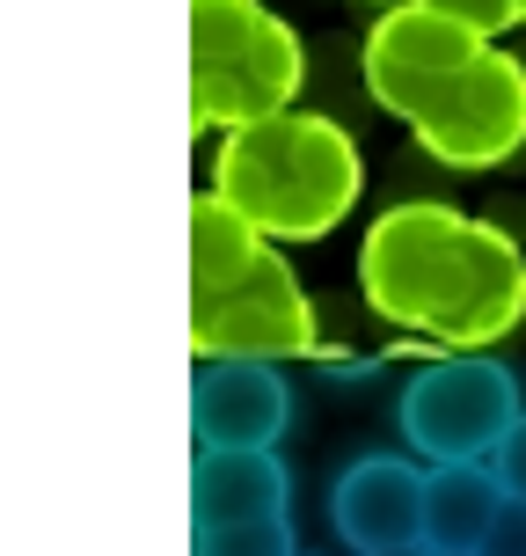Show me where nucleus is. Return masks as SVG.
Returning <instances> with one entry per match:
<instances>
[{
  "mask_svg": "<svg viewBox=\"0 0 526 556\" xmlns=\"http://www.w3.org/2000/svg\"><path fill=\"white\" fill-rule=\"evenodd\" d=\"M213 191L271 242L300 250L344 227L365 191V162L351 132L322 111H278L264 125H234L213 162Z\"/></svg>",
  "mask_w": 526,
  "mask_h": 556,
  "instance_id": "1",
  "label": "nucleus"
},
{
  "mask_svg": "<svg viewBox=\"0 0 526 556\" xmlns=\"http://www.w3.org/2000/svg\"><path fill=\"white\" fill-rule=\"evenodd\" d=\"M307 81L300 37L264 0H191V125L234 132L293 111Z\"/></svg>",
  "mask_w": 526,
  "mask_h": 556,
  "instance_id": "2",
  "label": "nucleus"
},
{
  "mask_svg": "<svg viewBox=\"0 0 526 556\" xmlns=\"http://www.w3.org/2000/svg\"><path fill=\"white\" fill-rule=\"evenodd\" d=\"M461 250H469V213H453L439 198H402L359 242V293L365 307L395 323V330L432 337L439 330L453 278H461Z\"/></svg>",
  "mask_w": 526,
  "mask_h": 556,
  "instance_id": "3",
  "label": "nucleus"
},
{
  "mask_svg": "<svg viewBox=\"0 0 526 556\" xmlns=\"http://www.w3.org/2000/svg\"><path fill=\"white\" fill-rule=\"evenodd\" d=\"M519 374L490 352H446V359H424L416 381L395 403V425H402V446L416 462H490L504 446V432L519 425Z\"/></svg>",
  "mask_w": 526,
  "mask_h": 556,
  "instance_id": "4",
  "label": "nucleus"
},
{
  "mask_svg": "<svg viewBox=\"0 0 526 556\" xmlns=\"http://www.w3.org/2000/svg\"><path fill=\"white\" fill-rule=\"evenodd\" d=\"M483 52H490V37H483L475 23L446 15V8H432V0H402V8H388L381 23L365 29L359 74H365V96H373L381 111L402 117V125H416Z\"/></svg>",
  "mask_w": 526,
  "mask_h": 556,
  "instance_id": "5",
  "label": "nucleus"
},
{
  "mask_svg": "<svg viewBox=\"0 0 526 556\" xmlns=\"http://www.w3.org/2000/svg\"><path fill=\"white\" fill-rule=\"evenodd\" d=\"M191 352L197 359H264V366H293V359H322V330L307 286L293 278L285 256H264L234 293L191 307Z\"/></svg>",
  "mask_w": 526,
  "mask_h": 556,
  "instance_id": "6",
  "label": "nucleus"
},
{
  "mask_svg": "<svg viewBox=\"0 0 526 556\" xmlns=\"http://www.w3.org/2000/svg\"><path fill=\"white\" fill-rule=\"evenodd\" d=\"M410 132H416V147H424L432 162H446V168L512 162V154L526 147V66L490 45L432 111L416 117Z\"/></svg>",
  "mask_w": 526,
  "mask_h": 556,
  "instance_id": "7",
  "label": "nucleus"
},
{
  "mask_svg": "<svg viewBox=\"0 0 526 556\" xmlns=\"http://www.w3.org/2000/svg\"><path fill=\"white\" fill-rule=\"evenodd\" d=\"M293 432V381L264 359H197L191 440L197 454H278Z\"/></svg>",
  "mask_w": 526,
  "mask_h": 556,
  "instance_id": "8",
  "label": "nucleus"
},
{
  "mask_svg": "<svg viewBox=\"0 0 526 556\" xmlns=\"http://www.w3.org/2000/svg\"><path fill=\"white\" fill-rule=\"evenodd\" d=\"M519 323H526V250L498 220H469L461 286H453L432 344H439V352H490V344L512 337Z\"/></svg>",
  "mask_w": 526,
  "mask_h": 556,
  "instance_id": "9",
  "label": "nucleus"
},
{
  "mask_svg": "<svg viewBox=\"0 0 526 556\" xmlns=\"http://www.w3.org/2000/svg\"><path fill=\"white\" fill-rule=\"evenodd\" d=\"M424 476L410 454H359L344 462L330 483V528L351 549H395V542H424Z\"/></svg>",
  "mask_w": 526,
  "mask_h": 556,
  "instance_id": "10",
  "label": "nucleus"
},
{
  "mask_svg": "<svg viewBox=\"0 0 526 556\" xmlns=\"http://www.w3.org/2000/svg\"><path fill=\"white\" fill-rule=\"evenodd\" d=\"M278 513H293V476L278 454H197L191 462V534L278 520Z\"/></svg>",
  "mask_w": 526,
  "mask_h": 556,
  "instance_id": "11",
  "label": "nucleus"
},
{
  "mask_svg": "<svg viewBox=\"0 0 526 556\" xmlns=\"http://www.w3.org/2000/svg\"><path fill=\"white\" fill-rule=\"evenodd\" d=\"M504 476L490 462H446L424 476V542L439 556H475L490 520L504 513Z\"/></svg>",
  "mask_w": 526,
  "mask_h": 556,
  "instance_id": "12",
  "label": "nucleus"
},
{
  "mask_svg": "<svg viewBox=\"0 0 526 556\" xmlns=\"http://www.w3.org/2000/svg\"><path fill=\"white\" fill-rule=\"evenodd\" d=\"M264 256H271V242H264V235H256L220 191H197L191 198V307L234 293Z\"/></svg>",
  "mask_w": 526,
  "mask_h": 556,
  "instance_id": "13",
  "label": "nucleus"
},
{
  "mask_svg": "<svg viewBox=\"0 0 526 556\" xmlns=\"http://www.w3.org/2000/svg\"><path fill=\"white\" fill-rule=\"evenodd\" d=\"M191 556H300L293 513H278V520H242V528H197Z\"/></svg>",
  "mask_w": 526,
  "mask_h": 556,
  "instance_id": "14",
  "label": "nucleus"
},
{
  "mask_svg": "<svg viewBox=\"0 0 526 556\" xmlns=\"http://www.w3.org/2000/svg\"><path fill=\"white\" fill-rule=\"evenodd\" d=\"M475 556H526V498H504V513L490 520Z\"/></svg>",
  "mask_w": 526,
  "mask_h": 556,
  "instance_id": "15",
  "label": "nucleus"
},
{
  "mask_svg": "<svg viewBox=\"0 0 526 556\" xmlns=\"http://www.w3.org/2000/svg\"><path fill=\"white\" fill-rule=\"evenodd\" d=\"M490 469L504 476V491H512V498H526V410H519V425L504 432V446L490 454Z\"/></svg>",
  "mask_w": 526,
  "mask_h": 556,
  "instance_id": "16",
  "label": "nucleus"
},
{
  "mask_svg": "<svg viewBox=\"0 0 526 556\" xmlns=\"http://www.w3.org/2000/svg\"><path fill=\"white\" fill-rule=\"evenodd\" d=\"M432 8H446V15L475 23L483 37H490V29H512V0H432Z\"/></svg>",
  "mask_w": 526,
  "mask_h": 556,
  "instance_id": "17",
  "label": "nucleus"
},
{
  "mask_svg": "<svg viewBox=\"0 0 526 556\" xmlns=\"http://www.w3.org/2000/svg\"><path fill=\"white\" fill-rule=\"evenodd\" d=\"M365 556H439L432 542H395V549H365Z\"/></svg>",
  "mask_w": 526,
  "mask_h": 556,
  "instance_id": "18",
  "label": "nucleus"
},
{
  "mask_svg": "<svg viewBox=\"0 0 526 556\" xmlns=\"http://www.w3.org/2000/svg\"><path fill=\"white\" fill-rule=\"evenodd\" d=\"M512 23H526V0H512Z\"/></svg>",
  "mask_w": 526,
  "mask_h": 556,
  "instance_id": "19",
  "label": "nucleus"
},
{
  "mask_svg": "<svg viewBox=\"0 0 526 556\" xmlns=\"http://www.w3.org/2000/svg\"><path fill=\"white\" fill-rule=\"evenodd\" d=\"M381 8H402V0H381Z\"/></svg>",
  "mask_w": 526,
  "mask_h": 556,
  "instance_id": "20",
  "label": "nucleus"
}]
</instances>
